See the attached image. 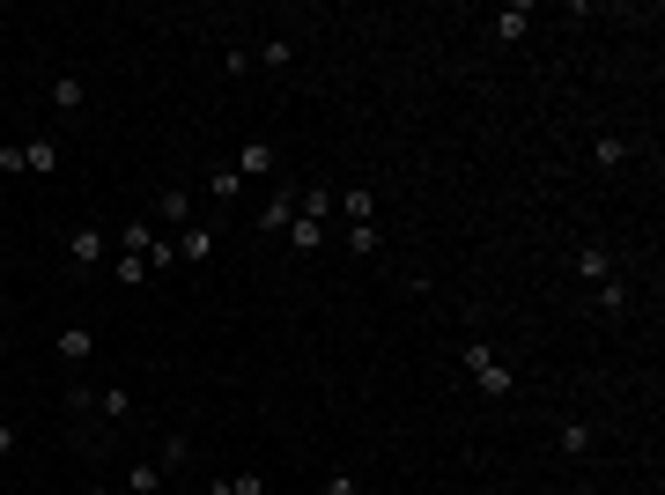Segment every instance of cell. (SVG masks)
<instances>
[{"instance_id":"29","label":"cell","mask_w":665,"mask_h":495,"mask_svg":"<svg viewBox=\"0 0 665 495\" xmlns=\"http://www.w3.org/2000/svg\"><path fill=\"white\" fill-rule=\"evenodd\" d=\"M318 495H355V473H326V488Z\"/></svg>"},{"instance_id":"25","label":"cell","mask_w":665,"mask_h":495,"mask_svg":"<svg viewBox=\"0 0 665 495\" xmlns=\"http://www.w3.org/2000/svg\"><path fill=\"white\" fill-rule=\"evenodd\" d=\"M67 407L89 414V407H97V385H89V377H67Z\"/></svg>"},{"instance_id":"14","label":"cell","mask_w":665,"mask_h":495,"mask_svg":"<svg viewBox=\"0 0 665 495\" xmlns=\"http://www.w3.org/2000/svg\"><path fill=\"white\" fill-rule=\"evenodd\" d=\"M163 230H156V222H126V230H119V252L126 259H148V244H156Z\"/></svg>"},{"instance_id":"21","label":"cell","mask_w":665,"mask_h":495,"mask_svg":"<svg viewBox=\"0 0 665 495\" xmlns=\"http://www.w3.org/2000/svg\"><path fill=\"white\" fill-rule=\"evenodd\" d=\"M156 466H163V473H178V466H193V444H185V436H163V451H156Z\"/></svg>"},{"instance_id":"13","label":"cell","mask_w":665,"mask_h":495,"mask_svg":"<svg viewBox=\"0 0 665 495\" xmlns=\"http://www.w3.org/2000/svg\"><path fill=\"white\" fill-rule=\"evenodd\" d=\"M340 222H377V193H370V185L340 193Z\"/></svg>"},{"instance_id":"1","label":"cell","mask_w":665,"mask_h":495,"mask_svg":"<svg viewBox=\"0 0 665 495\" xmlns=\"http://www.w3.org/2000/svg\"><path fill=\"white\" fill-rule=\"evenodd\" d=\"M466 377H473V385H481L488 399H510V385H518V377H510V370L496 363V348H481V340L466 348Z\"/></svg>"},{"instance_id":"3","label":"cell","mask_w":665,"mask_h":495,"mask_svg":"<svg viewBox=\"0 0 665 495\" xmlns=\"http://www.w3.org/2000/svg\"><path fill=\"white\" fill-rule=\"evenodd\" d=\"M193 193H185V185H163V193H156V222H163V230H193Z\"/></svg>"},{"instance_id":"12","label":"cell","mask_w":665,"mask_h":495,"mask_svg":"<svg viewBox=\"0 0 665 495\" xmlns=\"http://www.w3.org/2000/svg\"><path fill=\"white\" fill-rule=\"evenodd\" d=\"M289 244H296V252H303V259H311V252H326V222H311V215H296V222H289Z\"/></svg>"},{"instance_id":"2","label":"cell","mask_w":665,"mask_h":495,"mask_svg":"<svg viewBox=\"0 0 665 495\" xmlns=\"http://www.w3.org/2000/svg\"><path fill=\"white\" fill-rule=\"evenodd\" d=\"M111 252V237H104V222H82V230L67 237V274H89V266H97Z\"/></svg>"},{"instance_id":"10","label":"cell","mask_w":665,"mask_h":495,"mask_svg":"<svg viewBox=\"0 0 665 495\" xmlns=\"http://www.w3.org/2000/svg\"><path fill=\"white\" fill-rule=\"evenodd\" d=\"M23 170L30 178H52L60 170V141H23Z\"/></svg>"},{"instance_id":"31","label":"cell","mask_w":665,"mask_h":495,"mask_svg":"<svg viewBox=\"0 0 665 495\" xmlns=\"http://www.w3.org/2000/svg\"><path fill=\"white\" fill-rule=\"evenodd\" d=\"M200 495H230V481H207V488H200Z\"/></svg>"},{"instance_id":"15","label":"cell","mask_w":665,"mask_h":495,"mask_svg":"<svg viewBox=\"0 0 665 495\" xmlns=\"http://www.w3.org/2000/svg\"><path fill=\"white\" fill-rule=\"evenodd\" d=\"M252 60H259L266 74H281V67L296 60V45H289V37H259V52H252Z\"/></svg>"},{"instance_id":"32","label":"cell","mask_w":665,"mask_h":495,"mask_svg":"<svg viewBox=\"0 0 665 495\" xmlns=\"http://www.w3.org/2000/svg\"><path fill=\"white\" fill-rule=\"evenodd\" d=\"M82 495H119V488H104V481H89V488H82Z\"/></svg>"},{"instance_id":"24","label":"cell","mask_w":665,"mask_h":495,"mask_svg":"<svg viewBox=\"0 0 665 495\" xmlns=\"http://www.w3.org/2000/svg\"><path fill=\"white\" fill-rule=\"evenodd\" d=\"M97 407L111 414V422H126V414H133V392H126V385H111V392H97Z\"/></svg>"},{"instance_id":"22","label":"cell","mask_w":665,"mask_h":495,"mask_svg":"<svg viewBox=\"0 0 665 495\" xmlns=\"http://www.w3.org/2000/svg\"><path fill=\"white\" fill-rule=\"evenodd\" d=\"M592 163H599V170H621V163H629V141H614V133L592 141Z\"/></svg>"},{"instance_id":"11","label":"cell","mask_w":665,"mask_h":495,"mask_svg":"<svg viewBox=\"0 0 665 495\" xmlns=\"http://www.w3.org/2000/svg\"><path fill=\"white\" fill-rule=\"evenodd\" d=\"M178 259H215V230H207V222H193V230H178Z\"/></svg>"},{"instance_id":"19","label":"cell","mask_w":665,"mask_h":495,"mask_svg":"<svg viewBox=\"0 0 665 495\" xmlns=\"http://www.w3.org/2000/svg\"><path fill=\"white\" fill-rule=\"evenodd\" d=\"M237 193H244V178H237L230 163H215V170H207V200H237Z\"/></svg>"},{"instance_id":"6","label":"cell","mask_w":665,"mask_h":495,"mask_svg":"<svg viewBox=\"0 0 665 495\" xmlns=\"http://www.w3.org/2000/svg\"><path fill=\"white\" fill-rule=\"evenodd\" d=\"M274 163H281V156H274V141H244L230 170H237V178H274Z\"/></svg>"},{"instance_id":"30","label":"cell","mask_w":665,"mask_h":495,"mask_svg":"<svg viewBox=\"0 0 665 495\" xmlns=\"http://www.w3.org/2000/svg\"><path fill=\"white\" fill-rule=\"evenodd\" d=\"M15 444H23V429H15V422H0V459H8Z\"/></svg>"},{"instance_id":"5","label":"cell","mask_w":665,"mask_h":495,"mask_svg":"<svg viewBox=\"0 0 665 495\" xmlns=\"http://www.w3.org/2000/svg\"><path fill=\"white\" fill-rule=\"evenodd\" d=\"M569 266H577V281H584V289H599V281H614V252H606V244H584V252L569 259Z\"/></svg>"},{"instance_id":"16","label":"cell","mask_w":665,"mask_h":495,"mask_svg":"<svg viewBox=\"0 0 665 495\" xmlns=\"http://www.w3.org/2000/svg\"><path fill=\"white\" fill-rule=\"evenodd\" d=\"M348 252H355V259H377V252H385V237H377V222H348Z\"/></svg>"},{"instance_id":"28","label":"cell","mask_w":665,"mask_h":495,"mask_svg":"<svg viewBox=\"0 0 665 495\" xmlns=\"http://www.w3.org/2000/svg\"><path fill=\"white\" fill-rule=\"evenodd\" d=\"M230 495H266V473H252V466H244L237 481H230Z\"/></svg>"},{"instance_id":"27","label":"cell","mask_w":665,"mask_h":495,"mask_svg":"<svg viewBox=\"0 0 665 495\" xmlns=\"http://www.w3.org/2000/svg\"><path fill=\"white\" fill-rule=\"evenodd\" d=\"M222 67H230V74H237V82H244V74H252L259 60H252V45H230V52H222Z\"/></svg>"},{"instance_id":"17","label":"cell","mask_w":665,"mask_h":495,"mask_svg":"<svg viewBox=\"0 0 665 495\" xmlns=\"http://www.w3.org/2000/svg\"><path fill=\"white\" fill-rule=\"evenodd\" d=\"M555 451H562V459H584V451H592V429H584V422H562V429H555Z\"/></svg>"},{"instance_id":"18","label":"cell","mask_w":665,"mask_h":495,"mask_svg":"<svg viewBox=\"0 0 665 495\" xmlns=\"http://www.w3.org/2000/svg\"><path fill=\"white\" fill-rule=\"evenodd\" d=\"M82 104H89V82L60 74V82H52V111H82Z\"/></svg>"},{"instance_id":"20","label":"cell","mask_w":665,"mask_h":495,"mask_svg":"<svg viewBox=\"0 0 665 495\" xmlns=\"http://www.w3.org/2000/svg\"><path fill=\"white\" fill-rule=\"evenodd\" d=\"M599 311H606V318L629 311V281H621V274H614V281H599Z\"/></svg>"},{"instance_id":"7","label":"cell","mask_w":665,"mask_h":495,"mask_svg":"<svg viewBox=\"0 0 665 495\" xmlns=\"http://www.w3.org/2000/svg\"><path fill=\"white\" fill-rule=\"evenodd\" d=\"M296 215H311V222H333V215H340V193H333V185H311V193H296Z\"/></svg>"},{"instance_id":"23","label":"cell","mask_w":665,"mask_h":495,"mask_svg":"<svg viewBox=\"0 0 665 495\" xmlns=\"http://www.w3.org/2000/svg\"><path fill=\"white\" fill-rule=\"evenodd\" d=\"M156 488H163V466H156V459H148V466H133V473H126V495H156Z\"/></svg>"},{"instance_id":"4","label":"cell","mask_w":665,"mask_h":495,"mask_svg":"<svg viewBox=\"0 0 665 495\" xmlns=\"http://www.w3.org/2000/svg\"><path fill=\"white\" fill-rule=\"evenodd\" d=\"M60 363L89 370V363H97V333H89V326H60Z\"/></svg>"},{"instance_id":"9","label":"cell","mask_w":665,"mask_h":495,"mask_svg":"<svg viewBox=\"0 0 665 495\" xmlns=\"http://www.w3.org/2000/svg\"><path fill=\"white\" fill-rule=\"evenodd\" d=\"M289 222H296V193H274V200L259 207V230H266V237H281Z\"/></svg>"},{"instance_id":"8","label":"cell","mask_w":665,"mask_h":495,"mask_svg":"<svg viewBox=\"0 0 665 495\" xmlns=\"http://www.w3.org/2000/svg\"><path fill=\"white\" fill-rule=\"evenodd\" d=\"M488 30H496L503 45H518V37L532 30V8H525V0H510V8H496V23H488Z\"/></svg>"},{"instance_id":"26","label":"cell","mask_w":665,"mask_h":495,"mask_svg":"<svg viewBox=\"0 0 665 495\" xmlns=\"http://www.w3.org/2000/svg\"><path fill=\"white\" fill-rule=\"evenodd\" d=\"M163 266H178V237H156V244H148V274H163Z\"/></svg>"}]
</instances>
